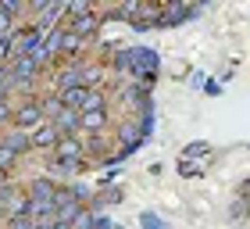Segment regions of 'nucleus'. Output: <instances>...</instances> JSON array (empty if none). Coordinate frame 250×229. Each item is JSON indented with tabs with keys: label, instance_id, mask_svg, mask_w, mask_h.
<instances>
[{
	"label": "nucleus",
	"instance_id": "nucleus-1",
	"mask_svg": "<svg viewBox=\"0 0 250 229\" xmlns=\"http://www.w3.org/2000/svg\"><path fill=\"white\" fill-rule=\"evenodd\" d=\"M43 108L36 104V100H29V104H21L18 111H15V129H21V133H36L40 125H43Z\"/></svg>",
	"mask_w": 250,
	"mask_h": 229
},
{
	"label": "nucleus",
	"instance_id": "nucleus-2",
	"mask_svg": "<svg viewBox=\"0 0 250 229\" xmlns=\"http://www.w3.org/2000/svg\"><path fill=\"white\" fill-rule=\"evenodd\" d=\"M36 68H40V61H36V54H21L15 65H11V83H15L18 90H25L29 83H32V75H36Z\"/></svg>",
	"mask_w": 250,
	"mask_h": 229
},
{
	"label": "nucleus",
	"instance_id": "nucleus-3",
	"mask_svg": "<svg viewBox=\"0 0 250 229\" xmlns=\"http://www.w3.org/2000/svg\"><path fill=\"white\" fill-rule=\"evenodd\" d=\"M79 215H83V204H79L72 193H58V201H54V219L64 222V226H72Z\"/></svg>",
	"mask_w": 250,
	"mask_h": 229
},
{
	"label": "nucleus",
	"instance_id": "nucleus-4",
	"mask_svg": "<svg viewBox=\"0 0 250 229\" xmlns=\"http://www.w3.org/2000/svg\"><path fill=\"white\" fill-rule=\"evenodd\" d=\"M79 154H83V147H79L72 136H64L58 143V168H79Z\"/></svg>",
	"mask_w": 250,
	"mask_h": 229
},
{
	"label": "nucleus",
	"instance_id": "nucleus-5",
	"mask_svg": "<svg viewBox=\"0 0 250 229\" xmlns=\"http://www.w3.org/2000/svg\"><path fill=\"white\" fill-rule=\"evenodd\" d=\"M61 143V133L54 122H43L36 133H32V147H40V151H47V147H58Z\"/></svg>",
	"mask_w": 250,
	"mask_h": 229
},
{
	"label": "nucleus",
	"instance_id": "nucleus-6",
	"mask_svg": "<svg viewBox=\"0 0 250 229\" xmlns=\"http://www.w3.org/2000/svg\"><path fill=\"white\" fill-rule=\"evenodd\" d=\"M58 97H61V104H64L68 111H79V114H83L86 100H89V86H72V90H64V93H58Z\"/></svg>",
	"mask_w": 250,
	"mask_h": 229
},
{
	"label": "nucleus",
	"instance_id": "nucleus-7",
	"mask_svg": "<svg viewBox=\"0 0 250 229\" xmlns=\"http://www.w3.org/2000/svg\"><path fill=\"white\" fill-rule=\"evenodd\" d=\"M54 125H58V133H61V140H64V136H72V133H79V129H83V114L64 108V111L58 114V118H54Z\"/></svg>",
	"mask_w": 250,
	"mask_h": 229
},
{
	"label": "nucleus",
	"instance_id": "nucleus-8",
	"mask_svg": "<svg viewBox=\"0 0 250 229\" xmlns=\"http://www.w3.org/2000/svg\"><path fill=\"white\" fill-rule=\"evenodd\" d=\"M58 193H61V190L54 186L50 179H32V186H29V197H32V201H50V204H54V201H58Z\"/></svg>",
	"mask_w": 250,
	"mask_h": 229
},
{
	"label": "nucleus",
	"instance_id": "nucleus-9",
	"mask_svg": "<svg viewBox=\"0 0 250 229\" xmlns=\"http://www.w3.org/2000/svg\"><path fill=\"white\" fill-rule=\"evenodd\" d=\"M0 143H4L11 154H25L29 147H32V136H29V133H21V129H15V133H7Z\"/></svg>",
	"mask_w": 250,
	"mask_h": 229
},
{
	"label": "nucleus",
	"instance_id": "nucleus-10",
	"mask_svg": "<svg viewBox=\"0 0 250 229\" xmlns=\"http://www.w3.org/2000/svg\"><path fill=\"white\" fill-rule=\"evenodd\" d=\"M107 114L104 111H83V129H104Z\"/></svg>",
	"mask_w": 250,
	"mask_h": 229
},
{
	"label": "nucleus",
	"instance_id": "nucleus-11",
	"mask_svg": "<svg viewBox=\"0 0 250 229\" xmlns=\"http://www.w3.org/2000/svg\"><path fill=\"white\" fill-rule=\"evenodd\" d=\"M93 29H97V18H93V15H89V18H79L75 25H72V32H75L79 40H83V36H89Z\"/></svg>",
	"mask_w": 250,
	"mask_h": 229
},
{
	"label": "nucleus",
	"instance_id": "nucleus-12",
	"mask_svg": "<svg viewBox=\"0 0 250 229\" xmlns=\"http://www.w3.org/2000/svg\"><path fill=\"white\" fill-rule=\"evenodd\" d=\"M7 229H36V222L29 215H18V219H7Z\"/></svg>",
	"mask_w": 250,
	"mask_h": 229
},
{
	"label": "nucleus",
	"instance_id": "nucleus-13",
	"mask_svg": "<svg viewBox=\"0 0 250 229\" xmlns=\"http://www.w3.org/2000/svg\"><path fill=\"white\" fill-rule=\"evenodd\" d=\"M15 158H18V154H11V151H7V147H4V143H0V172H7L11 165H15Z\"/></svg>",
	"mask_w": 250,
	"mask_h": 229
},
{
	"label": "nucleus",
	"instance_id": "nucleus-14",
	"mask_svg": "<svg viewBox=\"0 0 250 229\" xmlns=\"http://www.w3.org/2000/svg\"><path fill=\"white\" fill-rule=\"evenodd\" d=\"M79 43H83V40H79L75 32H64V36H61V47H64L68 54H72V50H79Z\"/></svg>",
	"mask_w": 250,
	"mask_h": 229
},
{
	"label": "nucleus",
	"instance_id": "nucleus-15",
	"mask_svg": "<svg viewBox=\"0 0 250 229\" xmlns=\"http://www.w3.org/2000/svg\"><path fill=\"white\" fill-rule=\"evenodd\" d=\"M4 122H15V111H11L7 100H0V125H4Z\"/></svg>",
	"mask_w": 250,
	"mask_h": 229
},
{
	"label": "nucleus",
	"instance_id": "nucleus-16",
	"mask_svg": "<svg viewBox=\"0 0 250 229\" xmlns=\"http://www.w3.org/2000/svg\"><path fill=\"white\" fill-rule=\"evenodd\" d=\"M7 29H11V18L4 15V11H0V36H7Z\"/></svg>",
	"mask_w": 250,
	"mask_h": 229
},
{
	"label": "nucleus",
	"instance_id": "nucleus-17",
	"mask_svg": "<svg viewBox=\"0 0 250 229\" xmlns=\"http://www.w3.org/2000/svg\"><path fill=\"white\" fill-rule=\"evenodd\" d=\"M136 11H140V7H136V4H125V7L118 11V15H125V18H132V15H136Z\"/></svg>",
	"mask_w": 250,
	"mask_h": 229
}]
</instances>
